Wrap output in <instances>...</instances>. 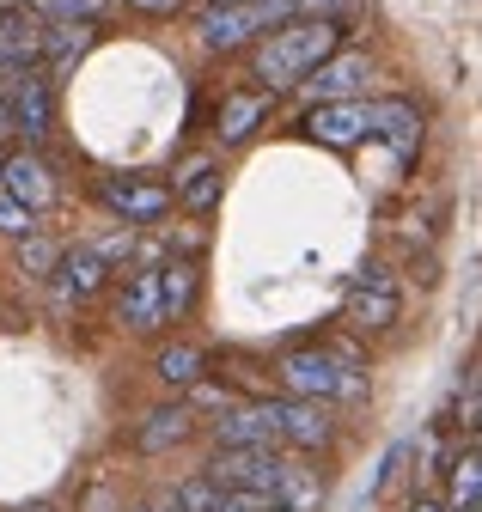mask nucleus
<instances>
[{
  "label": "nucleus",
  "mask_w": 482,
  "mask_h": 512,
  "mask_svg": "<svg viewBox=\"0 0 482 512\" xmlns=\"http://www.w3.org/2000/svg\"><path fill=\"white\" fill-rule=\"evenodd\" d=\"M336 49H342L336 19H281L257 43V80H263V92H287V86L306 80L318 61H330Z\"/></svg>",
  "instance_id": "nucleus-1"
},
{
  "label": "nucleus",
  "mask_w": 482,
  "mask_h": 512,
  "mask_svg": "<svg viewBox=\"0 0 482 512\" xmlns=\"http://www.w3.org/2000/svg\"><path fill=\"white\" fill-rule=\"evenodd\" d=\"M281 397H306V403H367V372L330 360L324 348H299L275 366Z\"/></svg>",
  "instance_id": "nucleus-2"
},
{
  "label": "nucleus",
  "mask_w": 482,
  "mask_h": 512,
  "mask_svg": "<svg viewBox=\"0 0 482 512\" xmlns=\"http://www.w3.org/2000/svg\"><path fill=\"white\" fill-rule=\"evenodd\" d=\"M281 19H293L287 0H238V7H202V13H196V37H202V49L232 55V49H245V43L269 37Z\"/></svg>",
  "instance_id": "nucleus-3"
},
{
  "label": "nucleus",
  "mask_w": 482,
  "mask_h": 512,
  "mask_svg": "<svg viewBox=\"0 0 482 512\" xmlns=\"http://www.w3.org/2000/svg\"><path fill=\"white\" fill-rule=\"evenodd\" d=\"M287 464H293V452H263V445H214L208 464H202V476L220 482V488H245V494L275 500L281 482H287Z\"/></svg>",
  "instance_id": "nucleus-4"
},
{
  "label": "nucleus",
  "mask_w": 482,
  "mask_h": 512,
  "mask_svg": "<svg viewBox=\"0 0 482 512\" xmlns=\"http://www.w3.org/2000/svg\"><path fill=\"white\" fill-rule=\"evenodd\" d=\"M269 421H275V445H281V452H318V445L336 439L330 409L306 403V397H269Z\"/></svg>",
  "instance_id": "nucleus-5"
},
{
  "label": "nucleus",
  "mask_w": 482,
  "mask_h": 512,
  "mask_svg": "<svg viewBox=\"0 0 482 512\" xmlns=\"http://www.w3.org/2000/svg\"><path fill=\"white\" fill-rule=\"evenodd\" d=\"M7 128H13V135H25L31 147L55 128V80L43 68L7 80Z\"/></svg>",
  "instance_id": "nucleus-6"
},
{
  "label": "nucleus",
  "mask_w": 482,
  "mask_h": 512,
  "mask_svg": "<svg viewBox=\"0 0 482 512\" xmlns=\"http://www.w3.org/2000/svg\"><path fill=\"white\" fill-rule=\"evenodd\" d=\"M202 433V415H196V403H159V409H147L141 421H135V452L141 458H165V452H177V445H190Z\"/></svg>",
  "instance_id": "nucleus-7"
},
{
  "label": "nucleus",
  "mask_w": 482,
  "mask_h": 512,
  "mask_svg": "<svg viewBox=\"0 0 482 512\" xmlns=\"http://www.w3.org/2000/svg\"><path fill=\"white\" fill-rule=\"evenodd\" d=\"M0 196H13V202L31 208V214H49L55 202H62V183H55L49 159H37V153L25 147V153H13V159H0Z\"/></svg>",
  "instance_id": "nucleus-8"
},
{
  "label": "nucleus",
  "mask_w": 482,
  "mask_h": 512,
  "mask_svg": "<svg viewBox=\"0 0 482 512\" xmlns=\"http://www.w3.org/2000/svg\"><path fill=\"white\" fill-rule=\"evenodd\" d=\"M98 196L123 214L129 226H159L171 214V183H159V177H104Z\"/></svg>",
  "instance_id": "nucleus-9"
},
{
  "label": "nucleus",
  "mask_w": 482,
  "mask_h": 512,
  "mask_svg": "<svg viewBox=\"0 0 482 512\" xmlns=\"http://www.w3.org/2000/svg\"><path fill=\"white\" fill-rule=\"evenodd\" d=\"M397 311H403V293H397V281L379 263L354 275V287H348V324L354 330H391Z\"/></svg>",
  "instance_id": "nucleus-10"
},
{
  "label": "nucleus",
  "mask_w": 482,
  "mask_h": 512,
  "mask_svg": "<svg viewBox=\"0 0 482 512\" xmlns=\"http://www.w3.org/2000/svg\"><path fill=\"white\" fill-rule=\"evenodd\" d=\"M43 68V25L25 7H0V80Z\"/></svg>",
  "instance_id": "nucleus-11"
},
{
  "label": "nucleus",
  "mask_w": 482,
  "mask_h": 512,
  "mask_svg": "<svg viewBox=\"0 0 482 512\" xmlns=\"http://www.w3.org/2000/svg\"><path fill=\"white\" fill-rule=\"evenodd\" d=\"M306 135L318 141V147H354V141H367L373 135V104L367 98H342V104H318L312 116H306Z\"/></svg>",
  "instance_id": "nucleus-12"
},
{
  "label": "nucleus",
  "mask_w": 482,
  "mask_h": 512,
  "mask_svg": "<svg viewBox=\"0 0 482 512\" xmlns=\"http://www.w3.org/2000/svg\"><path fill=\"white\" fill-rule=\"evenodd\" d=\"M269 500L263 494H245V488H220L208 482L202 470L196 476H177L171 482V512H263Z\"/></svg>",
  "instance_id": "nucleus-13"
},
{
  "label": "nucleus",
  "mask_w": 482,
  "mask_h": 512,
  "mask_svg": "<svg viewBox=\"0 0 482 512\" xmlns=\"http://www.w3.org/2000/svg\"><path fill=\"white\" fill-rule=\"evenodd\" d=\"M318 104H342V98H360V86H367V55L360 49H336L330 61H318V68L299 80Z\"/></svg>",
  "instance_id": "nucleus-14"
},
{
  "label": "nucleus",
  "mask_w": 482,
  "mask_h": 512,
  "mask_svg": "<svg viewBox=\"0 0 482 512\" xmlns=\"http://www.w3.org/2000/svg\"><path fill=\"white\" fill-rule=\"evenodd\" d=\"M269 110H275V92H226L220 98V110H214V135L226 141V147H238V141H251L257 128L269 122Z\"/></svg>",
  "instance_id": "nucleus-15"
},
{
  "label": "nucleus",
  "mask_w": 482,
  "mask_h": 512,
  "mask_svg": "<svg viewBox=\"0 0 482 512\" xmlns=\"http://www.w3.org/2000/svg\"><path fill=\"white\" fill-rule=\"evenodd\" d=\"M49 281H55V293H62V299H98L104 293V281H110V263H104V256L98 250H62V256H55V269H49Z\"/></svg>",
  "instance_id": "nucleus-16"
},
{
  "label": "nucleus",
  "mask_w": 482,
  "mask_h": 512,
  "mask_svg": "<svg viewBox=\"0 0 482 512\" xmlns=\"http://www.w3.org/2000/svg\"><path fill=\"white\" fill-rule=\"evenodd\" d=\"M116 317H123V330H135V336H153V330H165V305H159V269H141V275H129L123 299H116Z\"/></svg>",
  "instance_id": "nucleus-17"
},
{
  "label": "nucleus",
  "mask_w": 482,
  "mask_h": 512,
  "mask_svg": "<svg viewBox=\"0 0 482 512\" xmlns=\"http://www.w3.org/2000/svg\"><path fill=\"white\" fill-rule=\"evenodd\" d=\"M214 445H263V452H281V445H275V421H269V397L263 403H232L214 421Z\"/></svg>",
  "instance_id": "nucleus-18"
},
{
  "label": "nucleus",
  "mask_w": 482,
  "mask_h": 512,
  "mask_svg": "<svg viewBox=\"0 0 482 512\" xmlns=\"http://www.w3.org/2000/svg\"><path fill=\"white\" fill-rule=\"evenodd\" d=\"M220 189H226L220 159H190L184 171H177V183H171V202H184L190 214H214L220 208Z\"/></svg>",
  "instance_id": "nucleus-19"
},
{
  "label": "nucleus",
  "mask_w": 482,
  "mask_h": 512,
  "mask_svg": "<svg viewBox=\"0 0 482 512\" xmlns=\"http://www.w3.org/2000/svg\"><path fill=\"white\" fill-rule=\"evenodd\" d=\"M373 135L391 141L397 159H415V147H421V116L403 98H385V104H373Z\"/></svg>",
  "instance_id": "nucleus-20"
},
{
  "label": "nucleus",
  "mask_w": 482,
  "mask_h": 512,
  "mask_svg": "<svg viewBox=\"0 0 482 512\" xmlns=\"http://www.w3.org/2000/svg\"><path fill=\"white\" fill-rule=\"evenodd\" d=\"M196 293H202V269L196 263H165L159 269V305H165V324L196 311Z\"/></svg>",
  "instance_id": "nucleus-21"
},
{
  "label": "nucleus",
  "mask_w": 482,
  "mask_h": 512,
  "mask_svg": "<svg viewBox=\"0 0 482 512\" xmlns=\"http://www.w3.org/2000/svg\"><path fill=\"white\" fill-rule=\"evenodd\" d=\"M202 372H208V354H202V348H190V342H171V348H159V354H153V378H159V384H171V391H190Z\"/></svg>",
  "instance_id": "nucleus-22"
},
{
  "label": "nucleus",
  "mask_w": 482,
  "mask_h": 512,
  "mask_svg": "<svg viewBox=\"0 0 482 512\" xmlns=\"http://www.w3.org/2000/svg\"><path fill=\"white\" fill-rule=\"evenodd\" d=\"M476 500H482V452H476V439H470L464 458L446 464V506L464 512V506H476Z\"/></svg>",
  "instance_id": "nucleus-23"
},
{
  "label": "nucleus",
  "mask_w": 482,
  "mask_h": 512,
  "mask_svg": "<svg viewBox=\"0 0 482 512\" xmlns=\"http://www.w3.org/2000/svg\"><path fill=\"white\" fill-rule=\"evenodd\" d=\"M92 49V25H43V68L62 74Z\"/></svg>",
  "instance_id": "nucleus-24"
},
{
  "label": "nucleus",
  "mask_w": 482,
  "mask_h": 512,
  "mask_svg": "<svg viewBox=\"0 0 482 512\" xmlns=\"http://www.w3.org/2000/svg\"><path fill=\"white\" fill-rule=\"evenodd\" d=\"M25 13L37 25H98L110 13V0H31Z\"/></svg>",
  "instance_id": "nucleus-25"
},
{
  "label": "nucleus",
  "mask_w": 482,
  "mask_h": 512,
  "mask_svg": "<svg viewBox=\"0 0 482 512\" xmlns=\"http://www.w3.org/2000/svg\"><path fill=\"white\" fill-rule=\"evenodd\" d=\"M55 256H62V250H55L43 232H31V238H19V269L25 275H43L49 281V269H55Z\"/></svg>",
  "instance_id": "nucleus-26"
},
{
  "label": "nucleus",
  "mask_w": 482,
  "mask_h": 512,
  "mask_svg": "<svg viewBox=\"0 0 482 512\" xmlns=\"http://www.w3.org/2000/svg\"><path fill=\"white\" fill-rule=\"evenodd\" d=\"M0 232H7V238H31V232H43V226H37L31 208H19L13 196H0Z\"/></svg>",
  "instance_id": "nucleus-27"
},
{
  "label": "nucleus",
  "mask_w": 482,
  "mask_h": 512,
  "mask_svg": "<svg viewBox=\"0 0 482 512\" xmlns=\"http://www.w3.org/2000/svg\"><path fill=\"white\" fill-rule=\"evenodd\" d=\"M403 458H409V439H403V445H391V452H385V464H379V476H373V494H385V488H391V476L403 470Z\"/></svg>",
  "instance_id": "nucleus-28"
},
{
  "label": "nucleus",
  "mask_w": 482,
  "mask_h": 512,
  "mask_svg": "<svg viewBox=\"0 0 482 512\" xmlns=\"http://www.w3.org/2000/svg\"><path fill=\"white\" fill-rule=\"evenodd\" d=\"M348 0H287V13H306V19H336Z\"/></svg>",
  "instance_id": "nucleus-29"
},
{
  "label": "nucleus",
  "mask_w": 482,
  "mask_h": 512,
  "mask_svg": "<svg viewBox=\"0 0 482 512\" xmlns=\"http://www.w3.org/2000/svg\"><path fill=\"white\" fill-rule=\"evenodd\" d=\"M135 13H153V19H171V13H184L190 0H129Z\"/></svg>",
  "instance_id": "nucleus-30"
},
{
  "label": "nucleus",
  "mask_w": 482,
  "mask_h": 512,
  "mask_svg": "<svg viewBox=\"0 0 482 512\" xmlns=\"http://www.w3.org/2000/svg\"><path fill=\"white\" fill-rule=\"evenodd\" d=\"M403 512H446V506H440V500H409Z\"/></svg>",
  "instance_id": "nucleus-31"
},
{
  "label": "nucleus",
  "mask_w": 482,
  "mask_h": 512,
  "mask_svg": "<svg viewBox=\"0 0 482 512\" xmlns=\"http://www.w3.org/2000/svg\"><path fill=\"white\" fill-rule=\"evenodd\" d=\"M19 512H55V506H49V500H31V506H19Z\"/></svg>",
  "instance_id": "nucleus-32"
},
{
  "label": "nucleus",
  "mask_w": 482,
  "mask_h": 512,
  "mask_svg": "<svg viewBox=\"0 0 482 512\" xmlns=\"http://www.w3.org/2000/svg\"><path fill=\"white\" fill-rule=\"evenodd\" d=\"M263 512H293V506H275V500H269V506H263Z\"/></svg>",
  "instance_id": "nucleus-33"
},
{
  "label": "nucleus",
  "mask_w": 482,
  "mask_h": 512,
  "mask_svg": "<svg viewBox=\"0 0 482 512\" xmlns=\"http://www.w3.org/2000/svg\"><path fill=\"white\" fill-rule=\"evenodd\" d=\"M208 7H238V0H208Z\"/></svg>",
  "instance_id": "nucleus-34"
},
{
  "label": "nucleus",
  "mask_w": 482,
  "mask_h": 512,
  "mask_svg": "<svg viewBox=\"0 0 482 512\" xmlns=\"http://www.w3.org/2000/svg\"><path fill=\"white\" fill-rule=\"evenodd\" d=\"M464 512H482V506H464Z\"/></svg>",
  "instance_id": "nucleus-35"
}]
</instances>
